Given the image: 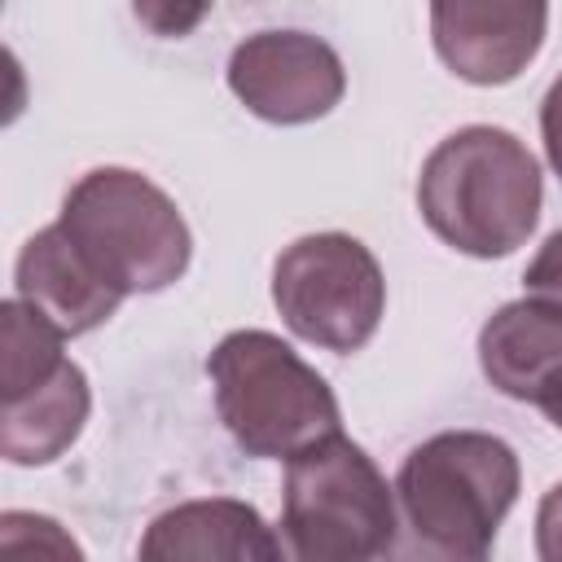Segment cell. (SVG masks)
I'll list each match as a JSON object with an SVG mask.
<instances>
[{
    "instance_id": "1",
    "label": "cell",
    "mask_w": 562,
    "mask_h": 562,
    "mask_svg": "<svg viewBox=\"0 0 562 562\" xmlns=\"http://www.w3.org/2000/svg\"><path fill=\"white\" fill-rule=\"evenodd\" d=\"M422 220L474 259L509 255L540 220V167L505 127H461L435 145L417 180Z\"/></svg>"
},
{
    "instance_id": "3",
    "label": "cell",
    "mask_w": 562,
    "mask_h": 562,
    "mask_svg": "<svg viewBox=\"0 0 562 562\" xmlns=\"http://www.w3.org/2000/svg\"><path fill=\"white\" fill-rule=\"evenodd\" d=\"M206 373L215 382L220 422L250 457L294 461L338 435L342 417L334 391L268 329L228 334L211 351Z\"/></svg>"
},
{
    "instance_id": "5",
    "label": "cell",
    "mask_w": 562,
    "mask_h": 562,
    "mask_svg": "<svg viewBox=\"0 0 562 562\" xmlns=\"http://www.w3.org/2000/svg\"><path fill=\"white\" fill-rule=\"evenodd\" d=\"M400 527L395 487L351 439L334 435L285 470L281 562H378Z\"/></svg>"
},
{
    "instance_id": "16",
    "label": "cell",
    "mask_w": 562,
    "mask_h": 562,
    "mask_svg": "<svg viewBox=\"0 0 562 562\" xmlns=\"http://www.w3.org/2000/svg\"><path fill=\"white\" fill-rule=\"evenodd\" d=\"M536 553L540 562H562V483H553L536 509Z\"/></svg>"
},
{
    "instance_id": "10",
    "label": "cell",
    "mask_w": 562,
    "mask_h": 562,
    "mask_svg": "<svg viewBox=\"0 0 562 562\" xmlns=\"http://www.w3.org/2000/svg\"><path fill=\"white\" fill-rule=\"evenodd\" d=\"M18 299L31 312H40L53 329L75 338V334H88L101 321H110L123 294H114L83 263V255L61 233V224H48L18 255Z\"/></svg>"
},
{
    "instance_id": "11",
    "label": "cell",
    "mask_w": 562,
    "mask_h": 562,
    "mask_svg": "<svg viewBox=\"0 0 562 562\" xmlns=\"http://www.w3.org/2000/svg\"><path fill=\"white\" fill-rule=\"evenodd\" d=\"M479 364L501 395L540 404L562 382V307L549 299L505 303L479 334Z\"/></svg>"
},
{
    "instance_id": "19",
    "label": "cell",
    "mask_w": 562,
    "mask_h": 562,
    "mask_svg": "<svg viewBox=\"0 0 562 562\" xmlns=\"http://www.w3.org/2000/svg\"><path fill=\"white\" fill-rule=\"evenodd\" d=\"M540 408H544V417H549V422L562 430V382H558V386H553V391L540 400Z\"/></svg>"
},
{
    "instance_id": "15",
    "label": "cell",
    "mask_w": 562,
    "mask_h": 562,
    "mask_svg": "<svg viewBox=\"0 0 562 562\" xmlns=\"http://www.w3.org/2000/svg\"><path fill=\"white\" fill-rule=\"evenodd\" d=\"M522 281H527L531 299H549V303L562 307V228L549 233V241L540 246V255L527 263Z\"/></svg>"
},
{
    "instance_id": "14",
    "label": "cell",
    "mask_w": 562,
    "mask_h": 562,
    "mask_svg": "<svg viewBox=\"0 0 562 562\" xmlns=\"http://www.w3.org/2000/svg\"><path fill=\"white\" fill-rule=\"evenodd\" d=\"M0 562H83V549L57 518L9 509L0 514Z\"/></svg>"
},
{
    "instance_id": "9",
    "label": "cell",
    "mask_w": 562,
    "mask_h": 562,
    "mask_svg": "<svg viewBox=\"0 0 562 562\" xmlns=\"http://www.w3.org/2000/svg\"><path fill=\"white\" fill-rule=\"evenodd\" d=\"M136 562H281V540L246 501L211 496L158 514Z\"/></svg>"
},
{
    "instance_id": "6",
    "label": "cell",
    "mask_w": 562,
    "mask_h": 562,
    "mask_svg": "<svg viewBox=\"0 0 562 562\" xmlns=\"http://www.w3.org/2000/svg\"><path fill=\"white\" fill-rule=\"evenodd\" d=\"M272 303L299 338L325 351H356L382 321L386 281L364 241L347 233H312L277 255Z\"/></svg>"
},
{
    "instance_id": "4",
    "label": "cell",
    "mask_w": 562,
    "mask_h": 562,
    "mask_svg": "<svg viewBox=\"0 0 562 562\" xmlns=\"http://www.w3.org/2000/svg\"><path fill=\"white\" fill-rule=\"evenodd\" d=\"M61 233L114 294H149L189 268V224L176 202L127 167H97L61 202Z\"/></svg>"
},
{
    "instance_id": "12",
    "label": "cell",
    "mask_w": 562,
    "mask_h": 562,
    "mask_svg": "<svg viewBox=\"0 0 562 562\" xmlns=\"http://www.w3.org/2000/svg\"><path fill=\"white\" fill-rule=\"evenodd\" d=\"M88 404H92L88 378L75 360H66L53 382L4 404L0 452L13 465H44V461L61 457L79 439V430L88 422Z\"/></svg>"
},
{
    "instance_id": "7",
    "label": "cell",
    "mask_w": 562,
    "mask_h": 562,
    "mask_svg": "<svg viewBox=\"0 0 562 562\" xmlns=\"http://www.w3.org/2000/svg\"><path fill=\"white\" fill-rule=\"evenodd\" d=\"M233 97L268 123H312L342 101L338 53L303 31H259L228 57Z\"/></svg>"
},
{
    "instance_id": "13",
    "label": "cell",
    "mask_w": 562,
    "mask_h": 562,
    "mask_svg": "<svg viewBox=\"0 0 562 562\" xmlns=\"http://www.w3.org/2000/svg\"><path fill=\"white\" fill-rule=\"evenodd\" d=\"M61 329H53L40 312H31L22 299L0 303V395L22 400L53 382L66 364L61 356Z\"/></svg>"
},
{
    "instance_id": "17",
    "label": "cell",
    "mask_w": 562,
    "mask_h": 562,
    "mask_svg": "<svg viewBox=\"0 0 562 562\" xmlns=\"http://www.w3.org/2000/svg\"><path fill=\"white\" fill-rule=\"evenodd\" d=\"M540 132H544V154L553 162V171L562 176V75L549 83L544 105H540Z\"/></svg>"
},
{
    "instance_id": "8",
    "label": "cell",
    "mask_w": 562,
    "mask_h": 562,
    "mask_svg": "<svg viewBox=\"0 0 562 562\" xmlns=\"http://www.w3.org/2000/svg\"><path fill=\"white\" fill-rule=\"evenodd\" d=\"M549 26L544 4H435L430 35L452 75L470 83H509L536 53Z\"/></svg>"
},
{
    "instance_id": "2",
    "label": "cell",
    "mask_w": 562,
    "mask_h": 562,
    "mask_svg": "<svg viewBox=\"0 0 562 562\" xmlns=\"http://www.w3.org/2000/svg\"><path fill=\"white\" fill-rule=\"evenodd\" d=\"M400 531L430 549L487 558L492 536L518 501V457L483 430H443L413 448L395 479Z\"/></svg>"
},
{
    "instance_id": "18",
    "label": "cell",
    "mask_w": 562,
    "mask_h": 562,
    "mask_svg": "<svg viewBox=\"0 0 562 562\" xmlns=\"http://www.w3.org/2000/svg\"><path fill=\"white\" fill-rule=\"evenodd\" d=\"M386 562H487V558H465V553H448V549H430L422 540H413L408 531L395 527V540L386 549Z\"/></svg>"
}]
</instances>
